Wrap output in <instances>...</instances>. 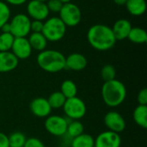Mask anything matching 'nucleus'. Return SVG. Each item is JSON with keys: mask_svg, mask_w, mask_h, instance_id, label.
<instances>
[{"mask_svg": "<svg viewBox=\"0 0 147 147\" xmlns=\"http://www.w3.org/2000/svg\"><path fill=\"white\" fill-rule=\"evenodd\" d=\"M121 138L120 134L111 131H104L95 139L94 147H121Z\"/></svg>", "mask_w": 147, "mask_h": 147, "instance_id": "11", "label": "nucleus"}, {"mask_svg": "<svg viewBox=\"0 0 147 147\" xmlns=\"http://www.w3.org/2000/svg\"><path fill=\"white\" fill-rule=\"evenodd\" d=\"M19 64V59L10 52H0V73L14 71Z\"/></svg>", "mask_w": 147, "mask_h": 147, "instance_id": "15", "label": "nucleus"}, {"mask_svg": "<svg viewBox=\"0 0 147 147\" xmlns=\"http://www.w3.org/2000/svg\"><path fill=\"white\" fill-rule=\"evenodd\" d=\"M127 97V88L120 80L104 82L102 86V98L109 108H116L123 103Z\"/></svg>", "mask_w": 147, "mask_h": 147, "instance_id": "2", "label": "nucleus"}, {"mask_svg": "<svg viewBox=\"0 0 147 147\" xmlns=\"http://www.w3.org/2000/svg\"><path fill=\"white\" fill-rule=\"evenodd\" d=\"M135 123L141 128H147V105H138L133 114Z\"/></svg>", "mask_w": 147, "mask_h": 147, "instance_id": "19", "label": "nucleus"}, {"mask_svg": "<svg viewBox=\"0 0 147 147\" xmlns=\"http://www.w3.org/2000/svg\"><path fill=\"white\" fill-rule=\"evenodd\" d=\"M68 121L61 115H50L47 116L44 122V127L48 134L55 137H61L65 135Z\"/></svg>", "mask_w": 147, "mask_h": 147, "instance_id": "8", "label": "nucleus"}, {"mask_svg": "<svg viewBox=\"0 0 147 147\" xmlns=\"http://www.w3.org/2000/svg\"><path fill=\"white\" fill-rule=\"evenodd\" d=\"M125 5L129 14L134 16H140L146 10V0H127Z\"/></svg>", "mask_w": 147, "mask_h": 147, "instance_id": "18", "label": "nucleus"}, {"mask_svg": "<svg viewBox=\"0 0 147 147\" xmlns=\"http://www.w3.org/2000/svg\"><path fill=\"white\" fill-rule=\"evenodd\" d=\"M32 48L26 37H17L15 38L10 52L20 60L27 59L32 54Z\"/></svg>", "mask_w": 147, "mask_h": 147, "instance_id": "12", "label": "nucleus"}, {"mask_svg": "<svg viewBox=\"0 0 147 147\" xmlns=\"http://www.w3.org/2000/svg\"><path fill=\"white\" fill-rule=\"evenodd\" d=\"M104 124L109 131L120 134L126 128V121L124 117L116 111H109L107 113L103 119Z\"/></svg>", "mask_w": 147, "mask_h": 147, "instance_id": "10", "label": "nucleus"}, {"mask_svg": "<svg viewBox=\"0 0 147 147\" xmlns=\"http://www.w3.org/2000/svg\"><path fill=\"white\" fill-rule=\"evenodd\" d=\"M87 59L82 53H73L65 57V68L74 71H83L87 66Z\"/></svg>", "mask_w": 147, "mask_h": 147, "instance_id": "14", "label": "nucleus"}, {"mask_svg": "<svg viewBox=\"0 0 147 147\" xmlns=\"http://www.w3.org/2000/svg\"><path fill=\"white\" fill-rule=\"evenodd\" d=\"M127 39L135 44H145L147 42L146 31L140 27H133Z\"/></svg>", "mask_w": 147, "mask_h": 147, "instance_id": "20", "label": "nucleus"}, {"mask_svg": "<svg viewBox=\"0 0 147 147\" xmlns=\"http://www.w3.org/2000/svg\"><path fill=\"white\" fill-rule=\"evenodd\" d=\"M36 1H40V2H45V3H46L47 0H36Z\"/></svg>", "mask_w": 147, "mask_h": 147, "instance_id": "38", "label": "nucleus"}, {"mask_svg": "<svg viewBox=\"0 0 147 147\" xmlns=\"http://www.w3.org/2000/svg\"><path fill=\"white\" fill-rule=\"evenodd\" d=\"M10 27V34L15 37H27L30 33V18L23 13L16 14L9 22Z\"/></svg>", "mask_w": 147, "mask_h": 147, "instance_id": "7", "label": "nucleus"}, {"mask_svg": "<svg viewBox=\"0 0 147 147\" xmlns=\"http://www.w3.org/2000/svg\"><path fill=\"white\" fill-rule=\"evenodd\" d=\"M44 22L39 20H33L31 21L30 24V30L31 33H41L43 29Z\"/></svg>", "mask_w": 147, "mask_h": 147, "instance_id": "31", "label": "nucleus"}, {"mask_svg": "<svg viewBox=\"0 0 147 147\" xmlns=\"http://www.w3.org/2000/svg\"><path fill=\"white\" fill-rule=\"evenodd\" d=\"M27 16L33 20H39L44 22L48 18L49 10L45 2L30 0L27 4Z\"/></svg>", "mask_w": 147, "mask_h": 147, "instance_id": "9", "label": "nucleus"}, {"mask_svg": "<svg viewBox=\"0 0 147 147\" xmlns=\"http://www.w3.org/2000/svg\"><path fill=\"white\" fill-rule=\"evenodd\" d=\"M95 139L89 134H82L71 140V147H94Z\"/></svg>", "mask_w": 147, "mask_h": 147, "instance_id": "21", "label": "nucleus"}, {"mask_svg": "<svg viewBox=\"0 0 147 147\" xmlns=\"http://www.w3.org/2000/svg\"><path fill=\"white\" fill-rule=\"evenodd\" d=\"M59 14V17L66 27H76L80 23L82 19L80 8L71 2L64 3Z\"/></svg>", "mask_w": 147, "mask_h": 147, "instance_id": "5", "label": "nucleus"}, {"mask_svg": "<svg viewBox=\"0 0 147 147\" xmlns=\"http://www.w3.org/2000/svg\"><path fill=\"white\" fill-rule=\"evenodd\" d=\"M59 91L65 96L66 99H68V98L77 96L78 87H77V84L72 80L67 79L62 82Z\"/></svg>", "mask_w": 147, "mask_h": 147, "instance_id": "23", "label": "nucleus"}, {"mask_svg": "<svg viewBox=\"0 0 147 147\" xmlns=\"http://www.w3.org/2000/svg\"><path fill=\"white\" fill-rule=\"evenodd\" d=\"M101 77L104 82L115 79V77H116L115 68L112 65H109V64L103 65L101 70Z\"/></svg>", "mask_w": 147, "mask_h": 147, "instance_id": "27", "label": "nucleus"}, {"mask_svg": "<svg viewBox=\"0 0 147 147\" xmlns=\"http://www.w3.org/2000/svg\"><path fill=\"white\" fill-rule=\"evenodd\" d=\"M9 147H23L26 142V136L22 132H14L8 136Z\"/></svg>", "mask_w": 147, "mask_h": 147, "instance_id": "26", "label": "nucleus"}, {"mask_svg": "<svg viewBox=\"0 0 147 147\" xmlns=\"http://www.w3.org/2000/svg\"><path fill=\"white\" fill-rule=\"evenodd\" d=\"M28 35V40L32 50L42 52L46 49L48 41L42 33H30Z\"/></svg>", "mask_w": 147, "mask_h": 147, "instance_id": "17", "label": "nucleus"}, {"mask_svg": "<svg viewBox=\"0 0 147 147\" xmlns=\"http://www.w3.org/2000/svg\"><path fill=\"white\" fill-rule=\"evenodd\" d=\"M0 147H9L8 135L0 132Z\"/></svg>", "mask_w": 147, "mask_h": 147, "instance_id": "33", "label": "nucleus"}, {"mask_svg": "<svg viewBox=\"0 0 147 147\" xmlns=\"http://www.w3.org/2000/svg\"><path fill=\"white\" fill-rule=\"evenodd\" d=\"M10 18V9L9 6L0 0V29L3 24L9 22Z\"/></svg>", "mask_w": 147, "mask_h": 147, "instance_id": "28", "label": "nucleus"}, {"mask_svg": "<svg viewBox=\"0 0 147 147\" xmlns=\"http://www.w3.org/2000/svg\"><path fill=\"white\" fill-rule=\"evenodd\" d=\"M46 3L49 12H53V13H59L64 4L59 0H47Z\"/></svg>", "mask_w": 147, "mask_h": 147, "instance_id": "29", "label": "nucleus"}, {"mask_svg": "<svg viewBox=\"0 0 147 147\" xmlns=\"http://www.w3.org/2000/svg\"><path fill=\"white\" fill-rule=\"evenodd\" d=\"M89 44L97 51H108L113 48L116 43L112 28L105 24H95L87 32Z\"/></svg>", "mask_w": 147, "mask_h": 147, "instance_id": "1", "label": "nucleus"}, {"mask_svg": "<svg viewBox=\"0 0 147 147\" xmlns=\"http://www.w3.org/2000/svg\"><path fill=\"white\" fill-rule=\"evenodd\" d=\"M62 3H70L71 0H59Z\"/></svg>", "mask_w": 147, "mask_h": 147, "instance_id": "37", "label": "nucleus"}, {"mask_svg": "<svg viewBox=\"0 0 147 147\" xmlns=\"http://www.w3.org/2000/svg\"><path fill=\"white\" fill-rule=\"evenodd\" d=\"M133 26L131 22L127 19H119L117 20L113 28L112 31L114 33V35L116 39V40H123L127 38Z\"/></svg>", "mask_w": 147, "mask_h": 147, "instance_id": "16", "label": "nucleus"}, {"mask_svg": "<svg viewBox=\"0 0 147 147\" xmlns=\"http://www.w3.org/2000/svg\"><path fill=\"white\" fill-rule=\"evenodd\" d=\"M47 99L48 103H49L50 107L52 108V109H62L66 101V98L60 91L53 92Z\"/></svg>", "mask_w": 147, "mask_h": 147, "instance_id": "24", "label": "nucleus"}, {"mask_svg": "<svg viewBox=\"0 0 147 147\" xmlns=\"http://www.w3.org/2000/svg\"><path fill=\"white\" fill-rule=\"evenodd\" d=\"M15 37L10 33L0 34V52H9L11 50Z\"/></svg>", "mask_w": 147, "mask_h": 147, "instance_id": "25", "label": "nucleus"}, {"mask_svg": "<svg viewBox=\"0 0 147 147\" xmlns=\"http://www.w3.org/2000/svg\"><path fill=\"white\" fill-rule=\"evenodd\" d=\"M23 147H46L44 143L37 138L32 137V138H28L26 140V142L24 144Z\"/></svg>", "mask_w": 147, "mask_h": 147, "instance_id": "30", "label": "nucleus"}, {"mask_svg": "<svg viewBox=\"0 0 147 147\" xmlns=\"http://www.w3.org/2000/svg\"><path fill=\"white\" fill-rule=\"evenodd\" d=\"M137 102L139 105H147V89L144 88L140 90L137 96Z\"/></svg>", "mask_w": 147, "mask_h": 147, "instance_id": "32", "label": "nucleus"}, {"mask_svg": "<svg viewBox=\"0 0 147 147\" xmlns=\"http://www.w3.org/2000/svg\"><path fill=\"white\" fill-rule=\"evenodd\" d=\"M29 109L31 113L38 118H47L51 115L53 110L47 99L44 97L34 98L29 103Z\"/></svg>", "mask_w": 147, "mask_h": 147, "instance_id": "13", "label": "nucleus"}, {"mask_svg": "<svg viewBox=\"0 0 147 147\" xmlns=\"http://www.w3.org/2000/svg\"><path fill=\"white\" fill-rule=\"evenodd\" d=\"M66 28L59 16H52L44 21L41 33L47 41L57 42L64 38L66 33Z\"/></svg>", "mask_w": 147, "mask_h": 147, "instance_id": "4", "label": "nucleus"}, {"mask_svg": "<svg viewBox=\"0 0 147 147\" xmlns=\"http://www.w3.org/2000/svg\"><path fill=\"white\" fill-rule=\"evenodd\" d=\"M0 30H2V33H10V27H9V22L3 24Z\"/></svg>", "mask_w": 147, "mask_h": 147, "instance_id": "35", "label": "nucleus"}, {"mask_svg": "<svg viewBox=\"0 0 147 147\" xmlns=\"http://www.w3.org/2000/svg\"><path fill=\"white\" fill-rule=\"evenodd\" d=\"M62 109L65 115L70 120L79 121L86 115L87 112L85 102L78 96L66 99Z\"/></svg>", "mask_w": 147, "mask_h": 147, "instance_id": "6", "label": "nucleus"}, {"mask_svg": "<svg viewBox=\"0 0 147 147\" xmlns=\"http://www.w3.org/2000/svg\"><path fill=\"white\" fill-rule=\"evenodd\" d=\"M36 60L40 68L48 73H57L65 68V57L57 50L45 49L39 53Z\"/></svg>", "mask_w": 147, "mask_h": 147, "instance_id": "3", "label": "nucleus"}, {"mask_svg": "<svg viewBox=\"0 0 147 147\" xmlns=\"http://www.w3.org/2000/svg\"><path fill=\"white\" fill-rule=\"evenodd\" d=\"M28 0H4V2L7 4L9 5H14V6H20L24 4Z\"/></svg>", "mask_w": 147, "mask_h": 147, "instance_id": "34", "label": "nucleus"}, {"mask_svg": "<svg viewBox=\"0 0 147 147\" xmlns=\"http://www.w3.org/2000/svg\"><path fill=\"white\" fill-rule=\"evenodd\" d=\"M113 1L117 5H125L127 0H113Z\"/></svg>", "mask_w": 147, "mask_h": 147, "instance_id": "36", "label": "nucleus"}, {"mask_svg": "<svg viewBox=\"0 0 147 147\" xmlns=\"http://www.w3.org/2000/svg\"><path fill=\"white\" fill-rule=\"evenodd\" d=\"M84 133V127L81 121L77 120H71V121L68 122L65 134H67L69 138L72 140Z\"/></svg>", "mask_w": 147, "mask_h": 147, "instance_id": "22", "label": "nucleus"}]
</instances>
